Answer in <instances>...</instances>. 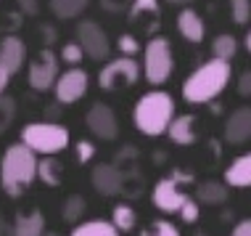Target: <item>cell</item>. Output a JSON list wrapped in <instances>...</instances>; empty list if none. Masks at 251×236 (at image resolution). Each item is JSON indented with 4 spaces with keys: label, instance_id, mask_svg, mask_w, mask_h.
<instances>
[{
    "label": "cell",
    "instance_id": "cell-24",
    "mask_svg": "<svg viewBox=\"0 0 251 236\" xmlns=\"http://www.w3.org/2000/svg\"><path fill=\"white\" fill-rule=\"evenodd\" d=\"M212 53H214V59L230 64L235 59V53H238V40L233 35H217L212 40Z\"/></svg>",
    "mask_w": 251,
    "mask_h": 236
},
{
    "label": "cell",
    "instance_id": "cell-31",
    "mask_svg": "<svg viewBox=\"0 0 251 236\" xmlns=\"http://www.w3.org/2000/svg\"><path fill=\"white\" fill-rule=\"evenodd\" d=\"M82 56H85V51H82V45H79V43H66L64 48H61V61H66L72 66L82 61Z\"/></svg>",
    "mask_w": 251,
    "mask_h": 236
},
{
    "label": "cell",
    "instance_id": "cell-27",
    "mask_svg": "<svg viewBox=\"0 0 251 236\" xmlns=\"http://www.w3.org/2000/svg\"><path fill=\"white\" fill-rule=\"evenodd\" d=\"M13 117H16V101L11 96H0V136L13 125Z\"/></svg>",
    "mask_w": 251,
    "mask_h": 236
},
{
    "label": "cell",
    "instance_id": "cell-11",
    "mask_svg": "<svg viewBox=\"0 0 251 236\" xmlns=\"http://www.w3.org/2000/svg\"><path fill=\"white\" fill-rule=\"evenodd\" d=\"M87 88H90V77H87V72L72 66L69 72H64V75L56 80L53 90H56V101H58V104L69 106V104H77V101L85 96Z\"/></svg>",
    "mask_w": 251,
    "mask_h": 236
},
{
    "label": "cell",
    "instance_id": "cell-16",
    "mask_svg": "<svg viewBox=\"0 0 251 236\" xmlns=\"http://www.w3.org/2000/svg\"><path fill=\"white\" fill-rule=\"evenodd\" d=\"M177 32H180L182 40L199 45V43H203V37H206V24H203V19L193 8H182L177 13Z\"/></svg>",
    "mask_w": 251,
    "mask_h": 236
},
{
    "label": "cell",
    "instance_id": "cell-34",
    "mask_svg": "<svg viewBox=\"0 0 251 236\" xmlns=\"http://www.w3.org/2000/svg\"><path fill=\"white\" fill-rule=\"evenodd\" d=\"M100 5H103V11H108V13H122L132 5V0H100Z\"/></svg>",
    "mask_w": 251,
    "mask_h": 236
},
{
    "label": "cell",
    "instance_id": "cell-35",
    "mask_svg": "<svg viewBox=\"0 0 251 236\" xmlns=\"http://www.w3.org/2000/svg\"><path fill=\"white\" fill-rule=\"evenodd\" d=\"M238 96H243V98L251 96V69L241 72V77H238Z\"/></svg>",
    "mask_w": 251,
    "mask_h": 236
},
{
    "label": "cell",
    "instance_id": "cell-13",
    "mask_svg": "<svg viewBox=\"0 0 251 236\" xmlns=\"http://www.w3.org/2000/svg\"><path fill=\"white\" fill-rule=\"evenodd\" d=\"M90 180L100 197H117L122 191V186H125V173L117 165H111V162H100V165L93 167Z\"/></svg>",
    "mask_w": 251,
    "mask_h": 236
},
{
    "label": "cell",
    "instance_id": "cell-19",
    "mask_svg": "<svg viewBox=\"0 0 251 236\" xmlns=\"http://www.w3.org/2000/svg\"><path fill=\"white\" fill-rule=\"evenodd\" d=\"M13 236H45V215L40 210L19 215L13 223Z\"/></svg>",
    "mask_w": 251,
    "mask_h": 236
},
{
    "label": "cell",
    "instance_id": "cell-21",
    "mask_svg": "<svg viewBox=\"0 0 251 236\" xmlns=\"http://www.w3.org/2000/svg\"><path fill=\"white\" fill-rule=\"evenodd\" d=\"M37 178H40V183L56 188V186H61V178H64V165L56 157L37 159Z\"/></svg>",
    "mask_w": 251,
    "mask_h": 236
},
{
    "label": "cell",
    "instance_id": "cell-9",
    "mask_svg": "<svg viewBox=\"0 0 251 236\" xmlns=\"http://www.w3.org/2000/svg\"><path fill=\"white\" fill-rule=\"evenodd\" d=\"M26 80H29L32 90H50V88L56 85V80H58V56L50 48H43L29 61Z\"/></svg>",
    "mask_w": 251,
    "mask_h": 236
},
{
    "label": "cell",
    "instance_id": "cell-37",
    "mask_svg": "<svg viewBox=\"0 0 251 236\" xmlns=\"http://www.w3.org/2000/svg\"><path fill=\"white\" fill-rule=\"evenodd\" d=\"M19 8H22L26 16H35V13L40 11V0H16Z\"/></svg>",
    "mask_w": 251,
    "mask_h": 236
},
{
    "label": "cell",
    "instance_id": "cell-7",
    "mask_svg": "<svg viewBox=\"0 0 251 236\" xmlns=\"http://www.w3.org/2000/svg\"><path fill=\"white\" fill-rule=\"evenodd\" d=\"M191 178H193L191 173H182V170H175L169 178H161L159 183L153 186V194H151L156 210H161V212H167V215L180 212L182 205H185V199H188L185 194H182L180 186L182 183H191Z\"/></svg>",
    "mask_w": 251,
    "mask_h": 236
},
{
    "label": "cell",
    "instance_id": "cell-2",
    "mask_svg": "<svg viewBox=\"0 0 251 236\" xmlns=\"http://www.w3.org/2000/svg\"><path fill=\"white\" fill-rule=\"evenodd\" d=\"M230 64L220 61V59H212V61L201 64L199 69L191 72V77L182 83V98L188 104H209L220 96L222 90L230 83Z\"/></svg>",
    "mask_w": 251,
    "mask_h": 236
},
{
    "label": "cell",
    "instance_id": "cell-32",
    "mask_svg": "<svg viewBox=\"0 0 251 236\" xmlns=\"http://www.w3.org/2000/svg\"><path fill=\"white\" fill-rule=\"evenodd\" d=\"M199 215H201V205L196 199L188 197L185 205H182V210H180V218L185 220V223H196V220H199Z\"/></svg>",
    "mask_w": 251,
    "mask_h": 236
},
{
    "label": "cell",
    "instance_id": "cell-6",
    "mask_svg": "<svg viewBox=\"0 0 251 236\" xmlns=\"http://www.w3.org/2000/svg\"><path fill=\"white\" fill-rule=\"evenodd\" d=\"M138 77H140V64L135 59L119 56V59L106 61L103 69L98 72V88L106 93H119V90L132 88L138 83Z\"/></svg>",
    "mask_w": 251,
    "mask_h": 236
},
{
    "label": "cell",
    "instance_id": "cell-33",
    "mask_svg": "<svg viewBox=\"0 0 251 236\" xmlns=\"http://www.w3.org/2000/svg\"><path fill=\"white\" fill-rule=\"evenodd\" d=\"M74 151H77V162H79V165H87V162L96 157V146H93V141H77Z\"/></svg>",
    "mask_w": 251,
    "mask_h": 236
},
{
    "label": "cell",
    "instance_id": "cell-17",
    "mask_svg": "<svg viewBox=\"0 0 251 236\" xmlns=\"http://www.w3.org/2000/svg\"><path fill=\"white\" fill-rule=\"evenodd\" d=\"M225 186L230 188H251V151L235 157L222 173Z\"/></svg>",
    "mask_w": 251,
    "mask_h": 236
},
{
    "label": "cell",
    "instance_id": "cell-26",
    "mask_svg": "<svg viewBox=\"0 0 251 236\" xmlns=\"http://www.w3.org/2000/svg\"><path fill=\"white\" fill-rule=\"evenodd\" d=\"M85 212H87V202H85V197H79V194H69L64 202V207H61V218H64L66 223L82 220Z\"/></svg>",
    "mask_w": 251,
    "mask_h": 236
},
{
    "label": "cell",
    "instance_id": "cell-29",
    "mask_svg": "<svg viewBox=\"0 0 251 236\" xmlns=\"http://www.w3.org/2000/svg\"><path fill=\"white\" fill-rule=\"evenodd\" d=\"M117 48H119L122 56L135 59V56L140 53V40L135 37V35H130V32H125V35H119V37H117Z\"/></svg>",
    "mask_w": 251,
    "mask_h": 236
},
{
    "label": "cell",
    "instance_id": "cell-22",
    "mask_svg": "<svg viewBox=\"0 0 251 236\" xmlns=\"http://www.w3.org/2000/svg\"><path fill=\"white\" fill-rule=\"evenodd\" d=\"M90 0H50V11L53 16L61 19V22H69V19H77L82 13Z\"/></svg>",
    "mask_w": 251,
    "mask_h": 236
},
{
    "label": "cell",
    "instance_id": "cell-20",
    "mask_svg": "<svg viewBox=\"0 0 251 236\" xmlns=\"http://www.w3.org/2000/svg\"><path fill=\"white\" fill-rule=\"evenodd\" d=\"M199 205H209V207H217V205H225L227 202V186L225 183H217V180H206L196 188V197H193Z\"/></svg>",
    "mask_w": 251,
    "mask_h": 236
},
{
    "label": "cell",
    "instance_id": "cell-15",
    "mask_svg": "<svg viewBox=\"0 0 251 236\" xmlns=\"http://www.w3.org/2000/svg\"><path fill=\"white\" fill-rule=\"evenodd\" d=\"M251 138V106H238L225 122V141L230 146H241Z\"/></svg>",
    "mask_w": 251,
    "mask_h": 236
},
{
    "label": "cell",
    "instance_id": "cell-18",
    "mask_svg": "<svg viewBox=\"0 0 251 236\" xmlns=\"http://www.w3.org/2000/svg\"><path fill=\"white\" fill-rule=\"evenodd\" d=\"M167 136L177 146H193L196 138H199V133H196V117L193 114H180V117H175L167 127Z\"/></svg>",
    "mask_w": 251,
    "mask_h": 236
},
{
    "label": "cell",
    "instance_id": "cell-1",
    "mask_svg": "<svg viewBox=\"0 0 251 236\" xmlns=\"http://www.w3.org/2000/svg\"><path fill=\"white\" fill-rule=\"evenodd\" d=\"M37 178V154L24 146L22 141L19 144H11L8 149L3 151V159H0V186L8 197H22V194L35 183Z\"/></svg>",
    "mask_w": 251,
    "mask_h": 236
},
{
    "label": "cell",
    "instance_id": "cell-38",
    "mask_svg": "<svg viewBox=\"0 0 251 236\" xmlns=\"http://www.w3.org/2000/svg\"><path fill=\"white\" fill-rule=\"evenodd\" d=\"M230 236H251V220H241V223L233 228Z\"/></svg>",
    "mask_w": 251,
    "mask_h": 236
},
{
    "label": "cell",
    "instance_id": "cell-5",
    "mask_svg": "<svg viewBox=\"0 0 251 236\" xmlns=\"http://www.w3.org/2000/svg\"><path fill=\"white\" fill-rule=\"evenodd\" d=\"M143 72L151 85H161L172 77L175 72V53L172 43L167 37H151L146 43V59H143Z\"/></svg>",
    "mask_w": 251,
    "mask_h": 236
},
{
    "label": "cell",
    "instance_id": "cell-40",
    "mask_svg": "<svg viewBox=\"0 0 251 236\" xmlns=\"http://www.w3.org/2000/svg\"><path fill=\"white\" fill-rule=\"evenodd\" d=\"M164 3H169V5H188V3H193V0H164Z\"/></svg>",
    "mask_w": 251,
    "mask_h": 236
},
{
    "label": "cell",
    "instance_id": "cell-41",
    "mask_svg": "<svg viewBox=\"0 0 251 236\" xmlns=\"http://www.w3.org/2000/svg\"><path fill=\"white\" fill-rule=\"evenodd\" d=\"M243 45H246V51L251 53V30H249V35H246V40H243Z\"/></svg>",
    "mask_w": 251,
    "mask_h": 236
},
{
    "label": "cell",
    "instance_id": "cell-42",
    "mask_svg": "<svg viewBox=\"0 0 251 236\" xmlns=\"http://www.w3.org/2000/svg\"><path fill=\"white\" fill-rule=\"evenodd\" d=\"M45 236H61V234H56V231H45Z\"/></svg>",
    "mask_w": 251,
    "mask_h": 236
},
{
    "label": "cell",
    "instance_id": "cell-3",
    "mask_svg": "<svg viewBox=\"0 0 251 236\" xmlns=\"http://www.w3.org/2000/svg\"><path fill=\"white\" fill-rule=\"evenodd\" d=\"M132 119H135V127L143 136H151V138L161 136V133H167L169 122L175 119V98L164 90L146 93L135 104Z\"/></svg>",
    "mask_w": 251,
    "mask_h": 236
},
{
    "label": "cell",
    "instance_id": "cell-14",
    "mask_svg": "<svg viewBox=\"0 0 251 236\" xmlns=\"http://www.w3.org/2000/svg\"><path fill=\"white\" fill-rule=\"evenodd\" d=\"M26 61V43L16 35H8L0 40V66L8 75H16Z\"/></svg>",
    "mask_w": 251,
    "mask_h": 236
},
{
    "label": "cell",
    "instance_id": "cell-10",
    "mask_svg": "<svg viewBox=\"0 0 251 236\" xmlns=\"http://www.w3.org/2000/svg\"><path fill=\"white\" fill-rule=\"evenodd\" d=\"M127 22H130L132 30L156 37V30L161 27L159 0H132V5L127 8Z\"/></svg>",
    "mask_w": 251,
    "mask_h": 236
},
{
    "label": "cell",
    "instance_id": "cell-12",
    "mask_svg": "<svg viewBox=\"0 0 251 236\" xmlns=\"http://www.w3.org/2000/svg\"><path fill=\"white\" fill-rule=\"evenodd\" d=\"M85 125H87V130L100 141H114L119 133L117 114H114V109L108 104H103V101H98V104H93L90 109H87Z\"/></svg>",
    "mask_w": 251,
    "mask_h": 236
},
{
    "label": "cell",
    "instance_id": "cell-23",
    "mask_svg": "<svg viewBox=\"0 0 251 236\" xmlns=\"http://www.w3.org/2000/svg\"><path fill=\"white\" fill-rule=\"evenodd\" d=\"M72 236H119L111 220H85L72 228Z\"/></svg>",
    "mask_w": 251,
    "mask_h": 236
},
{
    "label": "cell",
    "instance_id": "cell-28",
    "mask_svg": "<svg viewBox=\"0 0 251 236\" xmlns=\"http://www.w3.org/2000/svg\"><path fill=\"white\" fill-rule=\"evenodd\" d=\"M140 236H180V228L169 220H153L140 231Z\"/></svg>",
    "mask_w": 251,
    "mask_h": 236
},
{
    "label": "cell",
    "instance_id": "cell-25",
    "mask_svg": "<svg viewBox=\"0 0 251 236\" xmlns=\"http://www.w3.org/2000/svg\"><path fill=\"white\" fill-rule=\"evenodd\" d=\"M111 223H114V228L122 234V231H132L135 226H138V212L132 210L130 205H117L114 207V212H111Z\"/></svg>",
    "mask_w": 251,
    "mask_h": 236
},
{
    "label": "cell",
    "instance_id": "cell-4",
    "mask_svg": "<svg viewBox=\"0 0 251 236\" xmlns=\"http://www.w3.org/2000/svg\"><path fill=\"white\" fill-rule=\"evenodd\" d=\"M22 144L29 146L35 154H58L72 144L69 130L58 122H29L22 127Z\"/></svg>",
    "mask_w": 251,
    "mask_h": 236
},
{
    "label": "cell",
    "instance_id": "cell-43",
    "mask_svg": "<svg viewBox=\"0 0 251 236\" xmlns=\"http://www.w3.org/2000/svg\"><path fill=\"white\" fill-rule=\"evenodd\" d=\"M193 236H209V234H203V231H199V234H193Z\"/></svg>",
    "mask_w": 251,
    "mask_h": 236
},
{
    "label": "cell",
    "instance_id": "cell-30",
    "mask_svg": "<svg viewBox=\"0 0 251 236\" xmlns=\"http://www.w3.org/2000/svg\"><path fill=\"white\" fill-rule=\"evenodd\" d=\"M230 16L235 24L251 22V0H230Z\"/></svg>",
    "mask_w": 251,
    "mask_h": 236
},
{
    "label": "cell",
    "instance_id": "cell-39",
    "mask_svg": "<svg viewBox=\"0 0 251 236\" xmlns=\"http://www.w3.org/2000/svg\"><path fill=\"white\" fill-rule=\"evenodd\" d=\"M8 80H11V75L0 66V96H5V88H8Z\"/></svg>",
    "mask_w": 251,
    "mask_h": 236
},
{
    "label": "cell",
    "instance_id": "cell-36",
    "mask_svg": "<svg viewBox=\"0 0 251 236\" xmlns=\"http://www.w3.org/2000/svg\"><path fill=\"white\" fill-rule=\"evenodd\" d=\"M40 35H43V43H45V48H50L53 43H56V30H53L50 24H40Z\"/></svg>",
    "mask_w": 251,
    "mask_h": 236
},
{
    "label": "cell",
    "instance_id": "cell-8",
    "mask_svg": "<svg viewBox=\"0 0 251 236\" xmlns=\"http://www.w3.org/2000/svg\"><path fill=\"white\" fill-rule=\"evenodd\" d=\"M74 35H77V43L82 45L87 59H93V61H106V59L111 56L108 35L103 32V27H100L98 22H93V19L79 22L77 30H74Z\"/></svg>",
    "mask_w": 251,
    "mask_h": 236
}]
</instances>
